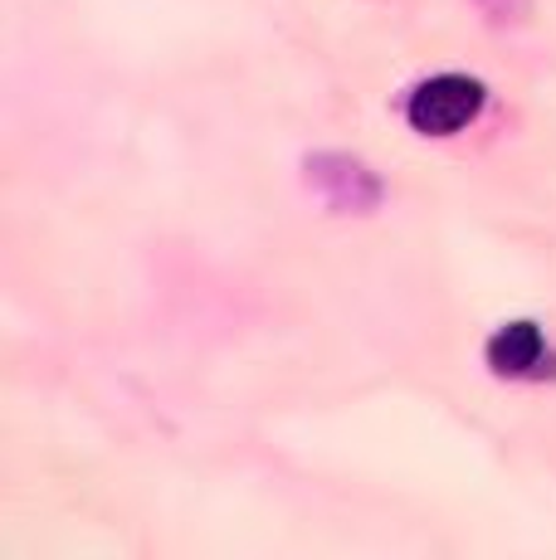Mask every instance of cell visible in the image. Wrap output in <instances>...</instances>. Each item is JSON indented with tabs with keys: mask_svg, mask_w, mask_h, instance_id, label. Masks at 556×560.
Here are the masks:
<instances>
[{
	"mask_svg": "<svg viewBox=\"0 0 556 560\" xmlns=\"http://www.w3.org/2000/svg\"><path fill=\"white\" fill-rule=\"evenodd\" d=\"M303 171H308V186L341 214H371L381 205V196H386L377 171L347 152H317L303 161Z\"/></svg>",
	"mask_w": 556,
	"mask_h": 560,
	"instance_id": "obj_2",
	"label": "cell"
},
{
	"mask_svg": "<svg viewBox=\"0 0 556 560\" xmlns=\"http://www.w3.org/2000/svg\"><path fill=\"white\" fill-rule=\"evenodd\" d=\"M478 5H484L494 20H522L532 0H478Z\"/></svg>",
	"mask_w": 556,
	"mask_h": 560,
	"instance_id": "obj_4",
	"label": "cell"
},
{
	"mask_svg": "<svg viewBox=\"0 0 556 560\" xmlns=\"http://www.w3.org/2000/svg\"><path fill=\"white\" fill-rule=\"evenodd\" d=\"M484 103H488V89L478 79H468V73H435V79H420L405 93V122L420 137H454L468 122H478Z\"/></svg>",
	"mask_w": 556,
	"mask_h": 560,
	"instance_id": "obj_1",
	"label": "cell"
},
{
	"mask_svg": "<svg viewBox=\"0 0 556 560\" xmlns=\"http://www.w3.org/2000/svg\"><path fill=\"white\" fill-rule=\"evenodd\" d=\"M488 357V371L502 375V381H537V375H552V351H547V337H542L537 322L518 317V322H502V327L488 337L484 347Z\"/></svg>",
	"mask_w": 556,
	"mask_h": 560,
	"instance_id": "obj_3",
	"label": "cell"
}]
</instances>
